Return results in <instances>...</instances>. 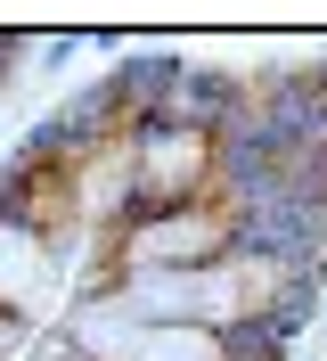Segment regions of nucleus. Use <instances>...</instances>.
Here are the masks:
<instances>
[]
</instances>
